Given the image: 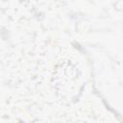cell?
Here are the masks:
<instances>
[{
    "label": "cell",
    "mask_w": 123,
    "mask_h": 123,
    "mask_svg": "<svg viewBox=\"0 0 123 123\" xmlns=\"http://www.w3.org/2000/svg\"><path fill=\"white\" fill-rule=\"evenodd\" d=\"M60 70L62 72V74L65 77H63L57 70V75L55 76L56 86H60L59 91H62L61 93L62 97L65 96L71 97L77 89V85H78L77 71L69 62L61 64Z\"/></svg>",
    "instance_id": "obj_1"
}]
</instances>
